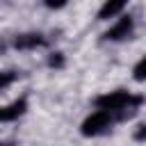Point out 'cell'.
I'll list each match as a JSON object with an SVG mask.
<instances>
[{
	"mask_svg": "<svg viewBox=\"0 0 146 146\" xmlns=\"http://www.w3.org/2000/svg\"><path fill=\"white\" fill-rule=\"evenodd\" d=\"M64 5H66V0H46V7H50V9H59Z\"/></svg>",
	"mask_w": 146,
	"mask_h": 146,
	"instance_id": "cell-10",
	"label": "cell"
},
{
	"mask_svg": "<svg viewBox=\"0 0 146 146\" xmlns=\"http://www.w3.org/2000/svg\"><path fill=\"white\" fill-rule=\"evenodd\" d=\"M0 146H11V144H0Z\"/></svg>",
	"mask_w": 146,
	"mask_h": 146,
	"instance_id": "cell-12",
	"label": "cell"
},
{
	"mask_svg": "<svg viewBox=\"0 0 146 146\" xmlns=\"http://www.w3.org/2000/svg\"><path fill=\"white\" fill-rule=\"evenodd\" d=\"M128 2H130V0H107V2L100 7V11H98V18H100V21L114 18L116 14H121V11H123V7H125Z\"/></svg>",
	"mask_w": 146,
	"mask_h": 146,
	"instance_id": "cell-5",
	"label": "cell"
},
{
	"mask_svg": "<svg viewBox=\"0 0 146 146\" xmlns=\"http://www.w3.org/2000/svg\"><path fill=\"white\" fill-rule=\"evenodd\" d=\"M110 125H112V114H110V112L98 110V112L89 114V116L82 121L80 132H82L84 137H96V135H103V132H105Z\"/></svg>",
	"mask_w": 146,
	"mask_h": 146,
	"instance_id": "cell-2",
	"label": "cell"
},
{
	"mask_svg": "<svg viewBox=\"0 0 146 146\" xmlns=\"http://www.w3.org/2000/svg\"><path fill=\"white\" fill-rule=\"evenodd\" d=\"M43 43H46V39H43L41 34H21V36H16V41H14V46L21 48V50L36 48V46H43Z\"/></svg>",
	"mask_w": 146,
	"mask_h": 146,
	"instance_id": "cell-6",
	"label": "cell"
},
{
	"mask_svg": "<svg viewBox=\"0 0 146 146\" xmlns=\"http://www.w3.org/2000/svg\"><path fill=\"white\" fill-rule=\"evenodd\" d=\"M132 30H135L132 16H121V18L105 32V39H110V41H123V39H128V36L132 34Z\"/></svg>",
	"mask_w": 146,
	"mask_h": 146,
	"instance_id": "cell-3",
	"label": "cell"
},
{
	"mask_svg": "<svg viewBox=\"0 0 146 146\" xmlns=\"http://www.w3.org/2000/svg\"><path fill=\"white\" fill-rule=\"evenodd\" d=\"M48 64H50V66H57V68H59V66H64V57H62L59 52H55V55H52V57L48 59Z\"/></svg>",
	"mask_w": 146,
	"mask_h": 146,
	"instance_id": "cell-9",
	"label": "cell"
},
{
	"mask_svg": "<svg viewBox=\"0 0 146 146\" xmlns=\"http://www.w3.org/2000/svg\"><path fill=\"white\" fill-rule=\"evenodd\" d=\"M25 110H27V100H25V98H18V100L0 107V121H5V123H7V121H16L18 116L25 114Z\"/></svg>",
	"mask_w": 146,
	"mask_h": 146,
	"instance_id": "cell-4",
	"label": "cell"
},
{
	"mask_svg": "<svg viewBox=\"0 0 146 146\" xmlns=\"http://www.w3.org/2000/svg\"><path fill=\"white\" fill-rule=\"evenodd\" d=\"M135 137H137V139H144V137H146V125H139V130L135 132Z\"/></svg>",
	"mask_w": 146,
	"mask_h": 146,
	"instance_id": "cell-11",
	"label": "cell"
},
{
	"mask_svg": "<svg viewBox=\"0 0 146 146\" xmlns=\"http://www.w3.org/2000/svg\"><path fill=\"white\" fill-rule=\"evenodd\" d=\"M14 80H16V75H14L11 71H0V91H2L5 87H9Z\"/></svg>",
	"mask_w": 146,
	"mask_h": 146,
	"instance_id": "cell-8",
	"label": "cell"
},
{
	"mask_svg": "<svg viewBox=\"0 0 146 146\" xmlns=\"http://www.w3.org/2000/svg\"><path fill=\"white\" fill-rule=\"evenodd\" d=\"M139 103H141V96H132L130 91H123V89L110 91V94H103V96L96 98V107L103 110V112H110V114L112 112H123L125 107L132 110Z\"/></svg>",
	"mask_w": 146,
	"mask_h": 146,
	"instance_id": "cell-1",
	"label": "cell"
},
{
	"mask_svg": "<svg viewBox=\"0 0 146 146\" xmlns=\"http://www.w3.org/2000/svg\"><path fill=\"white\" fill-rule=\"evenodd\" d=\"M132 78H135L137 82H146V57H141V59L137 62V66H135V71H132Z\"/></svg>",
	"mask_w": 146,
	"mask_h": 146,
	"instance_id": "cell-7",
	"label": "cell"
}]
</instances>
